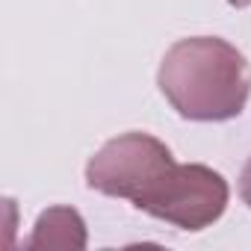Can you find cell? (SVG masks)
Here are the masks:
<instances>
[{"instance_id": "1", "label": "cell", "mask_w": 251, "mask_h": 251, "mask_svg": "<svg viewBox=\"0 0 251 251\" xmlns=\"http://www.w3.org/2000/svg\"><path fill=\"white\" fill-rule=\"evenodd\" d=\"M89 189L124 198L180 230H204L227 210V180L201 163H175L151 133H121L86 166Z\"/></svg>"}, {"instance_id": "2", "label": "cell", "mask_w": 251, "mask_h": 251, "mask_svg": "<svg viewBox=\"0 0 251 251\" xmlns=\"http://www.w3.org/2000/svg\"><path fill=\"white\" fill-rule=\"evenodd\" d=\"M157 86L180 118L227 121L248 103L251 71L230 42L219 36H192L166 50Z\"/></svg>"}, {"instance_id": "3", "label": "cell", "mask_w": 251, "mask_h": 251, "mask_svg": "<svg viewBox=\"0 0 251 251\" xmlns=\"http://www.w3.org/2000/svg\"><path fill=\"white\" fill-rule=\"evenodd\" d=\"M86 222L74 207H48L27 239V248H65V251H80L86 248Z\"/></svg>"}, {"instance_id": "4", "label": "cell", "mask_w": 251, "mask_h": 251, "mask_svg": "<svg viewBox=\"0 0 251 251\" xmlns=\"http://www.w3.org/2000/svg\"><path fill=\"white\" fill-rule=\"evenodd\" d=\"M239 195L251 210V157H248V163L242 166V175H239Z\"/></svg>"}, {"instance_id": "5", "label": "cell", "mask_w": 251, "mask_h": 251, "mask_svg": "<svg viewBox=\"0 0 251 251\" xmlns=\"http://www.w3.org/2000/svg\"><path fill=\"white\" fill-rule=\"evenodd\" d=\"M230 6H236V9H242V6H251V0H227Z\"/></svg>"}]
</instances>
